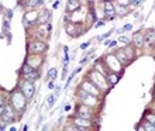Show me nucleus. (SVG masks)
I'll list each match as a JSON object with an SVG mask.
<instances>
[{"mask_svg": "<svg viewBox=\"0 0 155 131\" xmlns=\"http://www.w3.org/2000/svg\"><path fill=\"white\" fill-rule=\"evenodd\" d=\"M23 93L25 95V97H31L33 95H34V86H33V83L31 82H27L23 85Z\"/></svg>", "mask_w": 155, "mask_h": 131, "instance_id": "nucleus-1", "label": "nucleus"}, {"mask_svg": "<svg viewBox=\"0 0 155 131\" xmlns=\"http://www.w3.org/2000/svg\"><path fill=\"white\" fill-rule=\"evenodd\" d=\"M82 89H83V90H86L87 93H90V92H92L95 96L97 95V86H95V85H93V82L90 83L89 81H86V82L82 85Z\"/></svg>", "mask_w": 155, "mask_h": 131, "instance_id": "nucleus-2", "label": "nucleus"}, {"mask_svg": "<svg viewBox=\"0 0 155 131\" xmlns=\"http://www.w3.org/2000/svg\"><path fill=\"white\" fill-rule=\"evenodd\" d=\"M75 124L78 126L79 130H83L85 127H89V126H90V123L87 121V118H85V117H78V118H75Z\"/></svg>", "mask_w": 155, "mask_h": 131, "instance_id": "nucleus-3", "label": "nucleus"}, {"mask_svg": "<svg viewBox=\"0 0 155 131\" xmlns=\"http://www.w3.org/2000/svg\"><path fill=\"white\" fill-rule=\"evenodd\" d=\"M45 48H47V45H45L44 42H34V44L30 47V49H31L33 52H38V54L44 52V51H45Z\"/></svg>", "mask_w": 155, "mask_h": 131, "instance_id": "nucleus-4", "label": "nucleus"}, {"mask_svg": "<svg viewBox=\"0 0 155 131\" xmlns=\"http://www.w3.org/2000/svg\"><path fill=\"white\" fill-rule=\"evenodd\" d=\"M13 100H14V104L17 109H21L23 104H24V99H23V93H14L13 95Z\"/></svg>", "mask_w": 155, "mask_h": 131, "instance_id": "nucleus-5", "label": "nucleus"}, {"mask_svg": "<svg viewBox=\"0 0 155 131\" xmlns=\"http://www.w3.org/2000/svg\"><path fill=\"white\" fill-rule=\"evenodd\" d=\"M24 78H25V81L33 82V81H35V79L40 78V73H38L37 71H31V72H28V73H24Z\"/></svg>", "mask_w": 155, "mask_h": 131, "instance_id": "nucleus-6", "label": "nucleus"}, {"mask_svg": "<svg viewBox=\"0 0 155 131\" xmlns=\"http://www.w3.org/2000/svg\"><path fill=\"white\" fill-rule=\"evenodd\" d=\"M104 11H106V14L113 17V14H114V7H113V3H111V1L107 0V1L104 3Z\"/></svg>", "mask_w": 155, "mask_h": 131, "instance_id": "nucleus-7", "label": "nucleus"}, {"mask_svg": "<svg viewBox=\"0 0 155 131\" xmlns=\"http://www.w3.org/2000/svg\"><path fill=\"white\" fill-rule=\"evenodd\" d=\"M76 9H79V1H78V0H68L66 10H68V11H75Z\"/></svg>", "mask_w": 155, "mask_h": 131, "instance_id": "nucleus-8", "label": "nucleus"}, {"mask_svg": "<svg viewBox=\"0 0 155 131\" xmlns=\"http://www.w3.org/2000/svg\"><path fill=\"white\" fill-rule=\"evenodd\" d=\"M144 41H145L147 45H152V44H154V30H150L148 34H145Z\"/></svg>", "mask_w": 155, "mask_h": 131, "instance_id": "nucleus-9", "label": "nucleus"}, {"mask_svg": "<svg viewBox=\"0 0 155 131\" xmlns=\"http://www.w3.org/2000/svg\"><path fill=\"white\" fill-rule=\"evenodd\" d=\"M78 113H79V117H85V118H89L90 117V113H89V109H87V106L85 104V106H82L79 110H78Z\"/></svg>", "mask_w": 155, "mask_h": 131, "instance_id": "nucleus-10", "label": "nucleus"}, {"mask_svg": "<svg viewBox=\"0 0 155 131\" xmlns=\"http://www.w3.org/2000/svg\"><path fill=\"white\" fill-rule=\"evenodd\" d=\"M116 56H117V61H119L120 64H127V54H125L124 51H119V52L116 54Z\"/></svg>", "mask_w": 155, "mask_h": 131, "instance_id": "nucleus-11", "label": "nucleus"}, {"mask_svg": "<svg viewBox=\"0 0 155 131\" xmlns=\"http://www.w3.org/2000/svg\"><path fill=\"white\" fill-rule=\"evenodd\" d=\"M134 42H136V45H142L144 44V35L142 34H136Z\"/></svg>", "mask_w": 155, "mask_h": 131, "instance_id": "nucleus-12", "label": "nucleus"}, {"mask_svg": "<svg viewBox=\"0 0 155 131\" xmlns=\"http://www.w3.org/2000/svg\"><path fill=\"white\" fill-rule=\"evenodd\" d=\"M42 3V0H28L27 1V4L30 6V7H35V6H38V4H41Z\"/></svg>", "mask_w": 155, "mask_h": 131, "instance_id": "nucleus-13", "label": "nucleus"}, {"mask_svg": "<svg viewBox=\"0 0 155 131\" xmlns=\"http://www.w3.org/2000/svg\"><path fill=\"white\" fill-rule=\"evenodd\" d=\"M55 76H56V69L52 68V69H50V72H48V78L52 79V78H55Z\"/></svg>", "mask_w": 155, "mask_h": 131, "instance_id": "nucleus-14", "label": "nucleus"}, {"mask_svg": "<svg viewBox=\"0 0 155 131\" xmlns=\"http://www.w3.org/2000/svg\"><path fill=\"white\" fill-rule=\"evenodd\" d=\"M23 71H24V73H28V72L34 71V68H33L31 65H28V64H25V65H24V69H23Z\"/></svg>", "mask_w": 155, "mask_h": 131, "instance_id": "nucleus-15", "label": "nucleus"}, {"mask_svg": "<svg viewBox=\"0 0 155 131\" xmlns=\"http://www.w3.org/2000/svg\"><path fill=\"white\" fill-rule=\"evenodd\" d=\"M109 79H110V83H113V85H114V83H117V81H119L117 75H113V73L109 76Z\"/></svg>", "mask_w": 155, "mask_h": 131, "instance_id": "nucleus-16", "label": "nucleus"}, {"mask_svg": "<svg viewBox=\"0 0 155 131\" xmlns=\"http://www.w3.org/2000/svg\"><path fill=\"white\" fill-rule=\"evenodd\" d=\"M54 99H55V96H54V95L48 96V99H47V101H48V106H50V107H51L52 104H54Z\"/></svg>", "mask_w": 155, "mask_h": 131, "instance_id": "nucleus-17", "label": "nucleus"}, {"mask_svg": "<svg viewBox=\"0 0 155 131\" xmlns=\"http://www.w3.org/2000/svg\"><path fill=\"white\" fill-rule=\"evenodd\" d=\"M119 3H120V4H124V6H125V4H128L130 1H128V0H119Z\"/></svg>", "mask_w": 155, "mask_h": 131, "instance_id": "nucleus-18", "label": "nucleus"}, {"mask_svg": "<svg viewBox=\"0 0 155 131\" xmlns=\"http://www.w3.org/2000/svg\"><path fill=\"white\" fill-rule=\"evenodd\" d=\"M87 47H89V42H85V44H82V45H81V48H82V49H86Z\"/></svg>", "mask_w": 155, "mask_h": 131, "instance_id": "nucleus-19", "label": "nucleus"}, {"mask_svg": "<svg viewBox=\"0 0 155 131\" xmlns=\"http://www.w3.org/2000/svg\"><path fill=\"white\" fill-rule=\"evenodd\" d=\"M116 44H117V41H111V42H110L107 47H116Z\"/></svg>", "mask_w": 155, "mask_h": 131, "instance_id": "nucleus-20", "label": "nucleus"}, {"mask_svg": "<svg viewBox=\"0 0 155 131\" xmlns=\"http://www.w3.org/2000/svg\"><path fill=\"white\" fill-rule=\"evenodd\" d=\"M148 121L154 124V116H152V114H151V116H150V117H148Z\"/></svg>", "mask_w": 155, "mask_h": 131, "instance_id": "nucleus-21", "label": "nucleus"}, {"mask_svg": "<svg viewBox=\"0 0 155 131\" xmlns=\"http://www.w3.org/2000/svg\"><path fill=\"white\" fill-rule=\"evenodd\" d=\"M141 1H142V0H133V4H134V6H137V4H140Z\"/></svg>", "mask_w": 155, "mask_h": 131, "instance_id": "nucleus-22", "label": "nucleus"}, {"mask_svg": "<svg viewBox=\"0 0 155 131\" xmlns=\"http://www.w3.org/2000/svg\"><path fill=\"white\" fill-rule=\"evenodd\" d=\"M123 30H125V31H128V30H131V26H130V24H127V26H125V27H124Z\"/></svg>", "mask_w": 155, "mask_h": 131, "instance_id": "nucleus-23", "label": "nucleus"}, {"mask_svg": "<svg viewBox=\"0 0 155 131\" xmlns=\"http://www.w3.org/2000/svg\"><path fill=\"white\" fill-rule=\"evenodd\" d=\"M66 71H68V64L65 62V65H64V73H66Z\"/></svg>", "mask_w": 155, "mask_h": 131, "instance_id": "nucleus-24", "label": "nucleus"}, {"mask_svg": "<svg viewBox=\"0 0 155 131\" xmlns=\"http://www.w3.org/2000/svg\"><path fill=\"white\" fill-rule=\"evenodd\" d=\"M110 34H111V33H107V34H104L103 37H100V40H104V38H107V37H109Z\"/></svg>", "mask_w": 155, "mask_h": 131, "instance_id": "nucleus-25", "label": "nucleus"}, {"mask_svg": "<svg viewBox=\"0 0 155 131\" xmlns=\"http://www.w3.org/2000/svg\"><path fill=\"white\" fill-rule=\"evenodd\" d=\"M120 41L121 42H127V38L125 37H120Z\"/></svg>", "mask_w": 155, "mask_h": 131, "instance_id": "nucleus-26", "label": "nucleus"}, {"mask_svg": "<svg viewBox=\"0 0 155 131\" xmlns=\"http://www.w3.org/2000/svg\"><path fill=\"white\" fill-rule=\"evenodd\" d=\"M58 6H59V1H58V0H56V1H55V3H54V9H56V7H58Z\"/></svg>", "mask_w": 155, "mask_h": 131, "instance_id": "nucleus-27", "label": "nucleus"}, {"mask_svg": "<svg viewBox=\"0 0 155 131\" xmlns=\"http://www.w3.org/2000/svg\"><path fill=\"white\" fill-rule=\"evenodd\" d=\"M3 112H4V107H3V106H1V104H0V116L3 114Z\"/></svg>", "mask_w": 155, "mask_h": 131, "instance_id": "nucleus-28", "label": "nucleus"}, {"mask_svg": "<svg viewBox=\"0 0 155 131\" xmlns=\"http://www.w3.org/2000/svg\"><path fill=\"white\" fill-rule=\"evenodd\" d=\"M104 23L103 21H99V23H97V24H96V27H100V26H103Z\"/></svg>", "mask_w": 155, "mask_h": 131, "instance_id": "nucleus-29", "label": "nucleus"}, {"mask_svg": "<svg viewBox=\"0 0 155 131\" xmlns=\"http://www.w3.org/2000/svg\"><path fill=\"white\" fill-rule=\"evenodd\" d=\"M0 104H1V106L4 104V101H3V97H1V96H0Z\"/></svg>", "mask_w": 155, "mask_h": 131, "instance_id": "nucleus-30", "label": "nucleus"}, {"mask_svg": "<svg viewBox=\"0 0 155 131\" xmlns=\"http://www.w3.org/2000/svg\"><path fill=\"white\" fill-rule=\"evenodd\" d=\"M0 130H4V124H0Z\"/></svg>", "mask_w": 155, "mask_h": 131, "instance_id": "nucleus-31", "label": "nucleus"}]
</instances>
